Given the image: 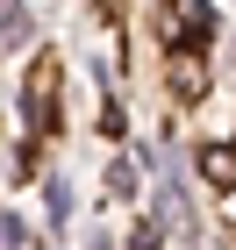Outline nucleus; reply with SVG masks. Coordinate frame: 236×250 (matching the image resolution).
<instances>
[{
  "instance_id": "obj_1",
  "label": "nucleus",
  "mask_w": 236,
  "mask_h": 250,
  "mask_svg": "<svg viewBox=\"0 0 236 250\" xmlns=\"http://www.w3.org/2000/svg\"><path fill=\"white\" fill-rule=\"evenodd\" d=\"M50 100H58V64L43 58L36 72H29V100H21V107H29V129H50Z\"/></svg>"
},
{
  "instance_id": "obj_2",
  "label": "nucleus",
  "mask_w": 236,
  "mask_h": 250,
  "mask_svg": "<svg viewBox=\"0 0 236 250\" xmlns=\"http://www.w3.org/2000/svg\"><path fill=\"white\" fill-rule=\"evenodd\" d=\"M200 172H208V186H236V143H208Z\"/></svg>"
},
{
  "instance_id": "obj_3",
  "label": "nucleus",
  "mask_w": 236,
  "mask_h": 250,
  "mask_svg": "<svg viewBox=\"0 0 236 250\" xmlns=\"http://www.w3.org/2000/svg\"><path fill=\"white\" fill-rule=\"evenodd\" d=\"M7 15H0V50H21L29 43V15H21V0H0Z\"/></svg>"
},
{
  "instance_id": "obj_4",
  "label": "nucleus",
  "mask_w": 236,
  "mask_h": 250,
  "mask_svg": "<svg viewBox=\"0 0 236 250\" xmlns=\"http://www.w3.org/2000/svg\"><path fill=\"white\" fill-rule=\"evenodd\" d=\"M172 93H179V100H200V93H208V79H200L193 58H179V64H172Z\"/></svg>"
},
{
  "instance_id": "obj_5",
  "label": "nucleus",
  "mask_w": 236,
  "mask_h": 250,
  "mask_svg": "<svg viewBox=\"0 0 236 250\" xmlns=\"http://www.w3.org/2000/svg\"><path fill=\"white\" fill-rule=\"evenodd\" d=\"M215 36V21H208V7H186V29H179V43H208Z\"/></svg>"
},
{
  "instance_id": "obj_6",
  "label": "nucleus",
  "mask_w": 236,
  "mask_h": 250,
  "mask_svg": "<svg viewBox=\"0 0 236 250\" xmlns=\"http://www.w3.org/2000/svg\"><path fill=\"white\" fill-rule=\"evenodd\" d=\"M107 193L129 200V193H136V165H107Z\"/></svg>"
},
{
  "instance_id": "obj_7",
  "label": "nucleus",
  "mask_w": 236,
  "mask_h": 250,
  "mask_svg": "<svg viewBox=\"0 0 236 250\" xmlns=\"http://www.w3.org/2000/svg\"><path fill=\"white\" fill-rule=\"evenodd\" d=\"M129 250H157V222H143V229L129 236Z\"/></svg>"
}]
</instances>
